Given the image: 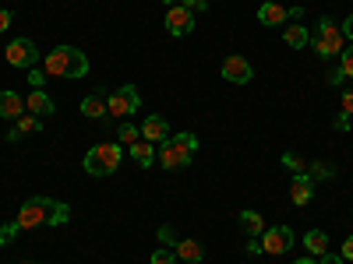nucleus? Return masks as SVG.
Segmentation results:
<instances>
[{
    "instance_id": "1",
    "label": "nucleus",
    "mask_w": 353,
    "mask_h": 264,
    "mask_svg": "<svg viewBox=\"0 0 353 264\" xmlns=\"http://www.w3.org/2000/svg\"><path fill=\"white\" fill-rule=\"evenodd\" d=\"M71 219V208L64 201H53V197H28L18 212V226L25 229H36V226H64Z\"/></svg>"
},
{
    "instance_id": "2",
    "label": "nucleus",
    "mask_w": 353,
    "mask_h": 264,
    "mask_svg": "<svg viewBox=\"0 0 353 264\" xmlns=\"http://www.w3.org/2000/svg\"><path fill=\"white\" fill-rule=\"evenodd\" d=\"M43 67H46L50 78H68V81H74V78H85V74H88V56H85L81 50H74V46H57V50L46 53Z\"/></svg>"
},
{
    "instance_id": "3",
    "label": "nucleus",
    "mask_w": 353,
    "mask_h": 264,
    "mask_svg": "<svg viewBox=\"0 0 353 264\" xmlns=\"http://www.w3.org/2000/svg\"><path fill=\"white\" fill-rule=\"evenodd\" d=\"M307 46H311V50L321 56V60H332V56H339V53L346 50V36H343L339 21H332V18H321V21L314 25V32H311Z\"/></svg>"
},
{
    "instance_id": "4",
    "label": "nucleus",
    "mask_w": 353,
    "mask_h": 264,
    "mask_svg": "<svg viewBox=\"0 0 353 264\" xmlns=\"http://www.w3.org/2000/svg\"><path fill=\"white\" fill-rule=\"evenodd\" d=\"M121 141H103V144H92V148L85 152V173L88 176H110L121 169Z\"/></svg>"
},
{
    "instance_id": "5",
    "label": "nucleus",
    "mask_w": 353,
    "mask_h": 264,
    "mask_svg": "<svg viewBox=\"0 0 353 264\" xmlns=\"http://www.w3.org/2000/svg\"><path fill=\"white\" fill-rule=\"evenodd\" d=\"M194 152H198V138H194V134H170V138L159 144V166H166V169H184Z\"/></svg>"
},
{
    "instance_id": "6",
    "label": "nucleus",
    "mask_w": 353,
    "mask_h": 264,
    "mask_svg": "<svg viewBox=\"0 0 353 264\" xmlns=\"http://www.w3.org/2000/svg\"><path fill=\"white\" fill-rule=\"evenodd\" d=\"M138 106H141V96H138L134 85H121V88H117V92H110V99H106V109H110V116H117V120H128V116H134Z\"/></svg>"
},
{
    "instance_id": "7",
    "label": "nucleus",
    "mask_w": 353,
    "mask_h": 264,
    "mask_svg": "<svg viewBox=\"0 0 353 264\" xmlns=\"http://www.w3.org/2000/svg\"><path fill=\"white\" fill-rule=\"evenodd\" d=\"M4 56H8L11 67H21V71H32V67L39 64V50H36L32 39H14V43H8Z\"/></svg>"
},
{
    "instance_id": "8",
    "label": "nucleus",
    "mask_w": 353,
    "mask_h": 264,
    "mask_svg": "<svg viewBox=\"0 0 353 264\" xmlns=\"http://www.w3.org/2000/svg\"><path fill=\"white\" fill-rule=\"evenodd\" d=\"M166 32L176 36V39H184L194 32V14L184 8V4H176V8H166Z\"/></svg>"
},
{
    "instance_id": "9",
    "label": "nucleus",
    "mask_w": 353,
    "mask_h": 264,
    "mask_svg": "<svg viewBox=\"0 0 353 264\" xmlns=\"http://www.w3.org/2000/svg\"><path fill=\"white\" fill-rule=\"evenodd\" d=\"M293 247V229L290 226H272L261 232V250L265 254H286Z\"/></svg>"
},
{
    "instance_id": "10",
    "label": "nucleus",
    "mask_w": 353,
    "mask_h": 264,
    "mask_svg": "<svg viewBox=\"0 0 353 264\" xmlns=\"http://www.w3.org/2000/svg\"><path fill=\"white\" fill-rule=\"evenodd\" d=\"M223 78H226L230 85H248V81L254 78V71H251V64L244 60V56L233 53V56H226V60H223Z\"/></svg>"
},
{
    "instance_id": "11",
    "label": "nucleus",
    "mask_w": 353,
    "mask_h": 264,
    "mask_svg": "<svg viewBox=\"0 0 353 264\" xmlns=\"http://www.w3.org/2000/svg\"><path fill=\"white\" fill-rule=\"evenodd\" d=\"M311 197H314V180L307 176V169H304V173H293V184H290V201L297 204V208H304V204H311Z\"/></svg>"
},
{
    "instance_id": "12",
    "label": "nucleus",
    "mask_w": 353,
    "mask_h": 264,
    "mask_svg": "<svg viewBox=\"0 0 353 264\" xmlns=\"http://www.w3.org/2000/svg\"><path fill=\"white\" fill-rule=\"evenodd\" d=\"M106 99H110L106 88H96L92 96H85V99H81V116H88V120H103V116H110Z\"/></svg>"
},
{
    "instance_id": "13",
    "label": "nucleus",
    "mask_w": 353,
    "mask_h": 264,
    "mask_svg": "<svg viewBox=\"0 0 353 264\" xmlns=\"http://www.w3.org/2000/svg\"><path fill=\"white\" fill-rule=\"evenodd\" d=\"M141 138L152 141V144H163L170 138V124L163 120V116H145L141 120Z\"/></svg>"
},
{
    "instance_id": "14",
    "label": "nucleus",
    "mask_w": 353,
    "mask_h": 264,
    "mask_svg": "<svg viewBox=\"0 0 353 264\" xmlns=\"http://www.w3.org/2000/svg\"><path fill=\"white\" fill-rule=\"evenodd\" d=\"M258 21H261L265 28H276V25L290 21V11H286L283 4H276V0H265V4L258 8Z\"/></svg>"
},
{
    "instance_id": "15",
    "label": "nucleus",
    "mask_w": 353,
    "mask_h": 264,
    "mask_svg": "<svg viewBox=\"0 0 353 264\" xmlns=\"http://www.w3.org/2000/svg\"><path fill=\"white\" fill-rule=\"evenodd\" d=\"M39 131H43V116L25 113V116H18L14 127L8 131V141H18V138H25V134H39Z\"/></svg>"
},
{
    "instance_id": "16",
    "label": "nucleus",
    "mask_w": 353,
    "mask_h": 264,
    "mask_svg": "<svg viewBox=\"0 0 353 264\" xmlns=\"http://www.w3.org/2000/svg\"><path fill=\"white\" fill-rule=\"evenodd\" d=\"M53 99L43 92V88H32V96L25 99V113H32V116H53Z\"/></svg>"
},
{
    "instance_id": "17",
    "label": "nucleus",
    "mask_w": 353,
    "mask_h": 264,
    "mask_svg": "<svg viewBox=\"0 0 353 264\" xmlns=\"http://www.w3.org/2000/svg\"><path fill=\"white\" fill-rule=\"evenodd\" d=\"M0 116L4 120H18V116H25V99L18 96V92H0Z\"/></svg>"
},
{
    "instance_id": "18",
    "label": "nucleus",
    "mask_w": 353,
    "mask_h": 264,
    "mask_svg": "<svg viewBox=\"0 0 353 264\" xmlns=\"http://www.w3.org/2000/svg\"><path fill=\"white\" fill-rule=\"evenodd\" d=\"M128 152H131V159H134L141 169H149V166L156 162V148H152V141H145V138H138L134 144H128Z\"/></svg>"
},
{
    "instance_id": "19",
    "label": "nucleus",
    "mask_w": 353,
    "mask_h": 264,
    "mask_svg": "<svg viewBox=\"0 0 353 264\" xmlns=\"http://www.w3.org/2000/svg\"><path fill=\"white\" fill-rule=\"evenodd\" d=\"M307 39H311V32H307L304 25H297V21L283 28V43H286L290 50H301V46H307Z\"/></svg>"
},
{
    "instance_id": "20",
    "label": "nucleus",
    "mask_w": 353,
    "mask_h": 264,
    "mask_svg": "<svg viewBox=\"0 0 353 264\" xmlns=\"http://www.w3.org/2000/svg\"><path fill=\"white\" fill-rule=\"evenodd\" d=\"M237 222H241V229L248 232L251 240H258L261 232H265V219H261L258 212H241V215H237Z\"/></svg>"
},
{
    "instance_id": "21",
    "label": "nucleus",
    "mask_w": 353,
    "mask_h": 264,
    "mask_svg": "<svg viewBox=\"0 0 353 264\" xmlns=\"http://www.w3.org/2000/svg\"><path fill=\"white\" fill-rule=\"evenodd\" d=\"M304 247H307L311 257H321V254H329V236L321 229H311L307 236H304Z\"/></svg>"
},
{
    "instance_id": "22",
    "label": "nucleus",
    "mask_w": 353,
    "mask_h": 264,
    "mask_svg": "<svg viewBox=\"0 0 353 264\" xmlns=\"http://www.w3.org/2000/svg\"><path fill=\"white\" fill-rule=\"evenodd\" d=\"M176 257H181V261H188V264H201L205 261V250L194 243V240H181V243H176V250H173Z\"/></svg>"
},
{
    "instance_id": "23",
    "label": "nucleus",
    "mask_w": 353,
    "mask_h": 264,
    "mask_svg": "<svg viewBox=\"0 0 353 264\" xmlns=\"http://www.w3.org/2000/svg\"><path fill=\"white\" fill-rule=\"evenodd\" d=\"M307 176H311V180H332L336 169H332L329 162H311V166H307Z\"/></svg>"
},
{
    "instance_id": "24",
    "label": "nucleus",
    "mask_w": 353,
    "mask_h": 264,
    "mask_svg": "<svg viewBox=\"0 0 353 264\" xmlns=\"http://www.w3.org/2000/svg\"><path fill=\"white\" fill-rule=\"evenodd\" d=\"M117 134H121V144H134V141L141 138V127H134V124H128V120H124Z\"/></svg>"
},
{
    "instance_id": "25",
    "label": "nucleus",
    "mask_w": 353,
    "mask_h": 264,
    "mask_svg": "<svg viewBox=\"0 0 353 264\" xmlns=\"http://www.w3.org/2000/svg\"><path fill=\"white\" fill-rule=\"evenodd\" d=\"M18 232H21V226H18V219L14 222H8V226H0V247H8L14 236H18Z\"/></svg>"
},
{
    "instance_id": "26",
    "label": "nucleus",
    "mask_w": 353,
    "mask_h": 264,
    "mask_svg": "<svg viewBox=\"0 0 353 264\" xmlns=\"http://www.w3.org/2000/svg\"><path fill=\"white\" fill-rule=\"evenodd\" d=\"M283 166H286L290 173H304V159H301L297 152H286V155H283Z\"/></svg>"
},
{
    "instance_id": "27",
    "label": "nucleus",
    "mask_w": 353,
    "mask_h": 264,
    "mask_svg": "<svg viewBox=\"0 0 353 264\" xmlns=\"http://www.w3.org/2000/svg\"><path fill=\"white\" fill-rule=\"evenodd\" d=\"M339 67H343L346 78H353V46H346V50L339 53Z\"/></svg>"
},
{
    "instance_id": "28",
    "label": "nucleus",
    "mask_w": 353,
    "mask_h": 264,
    "mask_svg": "<svg viewBox=\"0 0 353 264\" xmlns=\"http://www.w3.org/2000/svg\"><path fill=\"white\" fill-rule=\"evenodd\" d=\"M176 261V254L170 250V247H159L156 254H152V264H173Z\"/></svg>"
},
{
    "instance_id": "29",
    "label": "nucleus",
    "mask_w": 353,
    "mask_h": 264,
    "mask_svg": "<svg viewBox=\"0 0 353 264\" xmlns=\"http://www.w3.org/2000/svg\"><path fill=\"white\" fill-rule=\"evenodd\" d=\"M46 78H50L46 71H39V67H32V71H28V78H25V81H28V85H32V88H43V85H46Z\"/></svg>"
},
{
    "instance_id": "30",
    "label": "nucleus",
    "mask_w": 353,
    "mask_h": 264,
    "mask_svg": "<svg viewBox=\"0 0 353 264\" xmlns=\"http://www.w3.org/2000/svg\"><path fill=\"white\" fill-rule=\"evenodd\" d=\"M159 240H163L170 250H176V236H173V229H170V226H159Z\"/></svg>"
},
{
    "instance_id": "31",
    "label": "nucleus",
    "mask_w": 353,
    "mask_h": 264,
    "mask_svg": "<svg viewBox=\"0 0 353 264\" xmlns=\"http://www.w3.org/2000/svg\"><path fill=\"white\" fill-rule=\"evenodd\" d=\"M181 4H184L191 14H198V11H209V0H181Z\"/></svg>"
},
{
    "instance_id": "32",
    "label": "nucleus",
    "mask_w": 353,
    "mask_h": 264,
    "mask_svg": "<svg viewBox=\"0 0 353 264\" xmlns=\"http://www.w3.org/2000/svg\"><path fill=\"white\" fill-rule=\"evenodd\" d=\"M11 21H14V14H11L8 8H0V32H8V28H11Z\"/></svg>"
},
{
    "instance_id": "33",
    "label": "nucleus",
    "mask_w": 353,
    "mask_h": 264,
    "mask_svg": "<svg viewBox=\"0 0 353 264\" xmlns=\"http://www.w3.org/2000/svg\"><path fill=\"white\" fill-rule=\"evenodd\" d=\"M343 113L353 116V88H346V92H343Z\"/></svg>"
},
{
    "instance_id": "34",
    "label": "nucleus",
    "mask_w": 353,
    "mask_h": 264,
    "mask_svg": "<svg viewBox=\"0 0 353 264\" xmlns=\"http://www.w3.org/2000/svg\"><path fill=\"white\" fill-rule=\"evenodd\" d=\"M339 257L343 261H353V236H346V243L339 247Z\"/></svg>"
},
{
    "instance_id": "35",
    "label": "nucleus",
    "mask_w": 353,
    "mask_h": 264,
    "mask_svg": "<svg viewBox=\"0 0 353 264\" xmlns=\"http://www.w3.org/2000/svg\"><path fill=\"white\" fill-rule=\"evenodd\" d=\"M318 264H343V257H339V254H321Z\"/></svg>"
},
{
    "instance_id": "36",
    "label": "nucleus",
    "mask_w": 353,
    "mask_h": 264,
    "mask_svg": "<svg viewBox=\"0 0 353 264\" xmlns=\"http://www.w3.org/2000/svg\"><path fill=\"white\" fill-rule=\"evenodd\" d=\"M336 131H350V116H346V113L336 116Z\"/></svg>"
},
{
    "instance_id": "37",
    "label": "nucleus",
    "mask_w": 353,
    "mask_h": 264,
    "mask_svg": "<svg viewBox=\"0 0 353 264\" xmlns=\"http://www.w3.org/2000/svg\"><path fill=\"white\" fill-rule=\"evenodd\" d=\"M339 28H343V36H346V43H350V39H353V14H350L346 25H339Z\"/></svg>"
},
{
    "instance_id": "38",
    "label": "nucleus",
    "mask_w": 353,
    "mask_h": 264,
    "mask_svg": "<svg viewBox=\"0 0 353 264\" xmlns=\"http://www.w3.org/2000/svg\"><path fill=\"white\" fill-rule=\"evenodd\" d=\"M343 78H346V74H343V67H336V71L329 74V85H343Z\"/></svg>"
},
{
    "instance_id": "39",
    "label": "nucleus",
    "mask_w": 353,
    "mask_h": 264,
    "mask_svg": "<svg viewBox=\"0 0 353 264\" xmlns=\"http://www.w3.org/2000/svg\"><path fill=\"white\" fill-rule=\"evenodd\" d=\"M248 254H261V240H248Z\"/></svg>"
},
{
    "instance_id": "40",
    "label": "nucleus",
    "mask_w": 353,
    "mask_h": 264,
    "mask_svg": "<svg viewBox=\"0 0 353 264\" xmlns=\"http://www.w3.org/2000/svg\"><path fill=\"white\" fill-rule=\"evenodd\" d=\"M293 264H318L314 257H301V261H293Z\"/></svg>"
},
{
    "instance_id": "41",
    "label": "nucleus",
    "mask_w": 353,
    "mask_h": 264,
    "mask_svg": "<svg viewBox=\"0 0 353 264\" xmlns=\"http://www.w3.org/2000/svg\"><path fill=\"white\" fill-rule=\"evenodd\" d=\"M163 4H166V8H176V4H181V0H163Z\"/></svg>"
},
{
    "instance_id": "42",
    "label": "nucleus",
    "mask_w": 353,
    "mask_h": 264,
    "mask_svg": "<svg viewBox=\"0 0 353 264\" xmlns=\"http://www.w3.org/2000/svg\"><path fill=\"white\" fill-rule=\"evenodd\" d=\"M21 264H32V261H21Z\"/></svg>"
}]
</instances>
